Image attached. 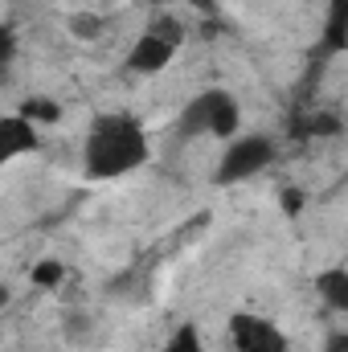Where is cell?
Listing matches in <instances>:
<instances>
[{"label": "cell", "instance_id": "1", "mask_svg": "<svg viewBox=\"0 0 348 352\" xmlns=\"http://www.w3.org/2000/svg\"><path fill=\"white\" fill-rule=\"evenodd\" d=\"M152 156L148 131L135 115L127 111H98L87 123L83 140V173L90 180H119L144 168Z\"/></svg>", "mask_w": 348, "mask_h": 352}, {"label": "cell", "instance_id": "2", "mask_svg": "<svg viewBox=\"0 0 348 352\" xmlns=\"http://www.w3.org/2000/svg\"><path fill=\"white\" fill-rule=\"evenodd\" d=\"M274 156H279V148H274L270 135H262V131L234 135V140H226V148H221V156L213 164V184L217 188H234V184H242L250 176L266 173L274 164Z\"/></svg>", "mask_w": 348, "mask_h": 352}, {"label": "cell", "instance_id": "3", "mask_svg": "<svg viewBox=\"0 0 348 352\" xmlns=\"http://www.w3.org/2000/svg\"><path fill=\"white\" fill-rule=\"evenodd\" d=\"M180 37H184V29L176 25L173 16L152 21V25L131 41V50H127V58H123V70H127V74H140V78H152V74L168 70L173 58H176Z\"/></svg>", "mask_w": 348, "mask_h": 352}, {"label": "cell", "instance_id": "4", "mask_svg": "<svg viewBox=\"0 0 348 352\" xmlns=\"http://www.w3.org/2000/svg\"><path fill=\"white\" fill-rule=\"evenodd\" d=\"M226 332H230V352H291V336L259 311H234Z\"/></svg>", "mask_w": 348, "mask_h": 352}, {"label": "cell", "instance_id": "5", "mask_svg": "<svg viewBox=\"0 0 348 352\" xmlns=\"http://www.w3.org/2000/svg\"><path fill=\"white\" fill-rule=\"evenodd\" d=\"M37 152H41V127H33L17 111H4L0 115V168L21 156H37Z\"/></svg>", "mask_w": 348, "mask_h": 352}, {"label": "cell", "instance_id": "6", "mask_svg": "<svg viewBox=\"0 0 348 352\" xmlns=\"http://www.w3.org/2000/svg\"><path fill=\"white\" fill-rule=\"evenodd\" d=\"M209 135H213V140H234V135H242V102H238L226 87H213Z\"/></svg>", "mask_w": 348, "mask_h": 352}, {"label": "cell", "instance_id": "7", "mask_svg": "<svg viewBox=\"0 0 348 352\" xmlns=\"http://www.w3.org/2000/svg\"><path fill=\"white\" fill-rule=\"evenodd\" d=\"M209 107H213V87L201 90V94H193V98L184 102V111L176 115V140H180V144H193V140L209 135Z\"/></svg>", "mask_w": 348, "mask_h": 352}, {"label": "cell", "instance_id": "8", "mask_svg": "<svg viewBox=\"0 0 348 352\" xmlns=\"http://www.w3.org/2000/svg\"><path fill=\"white\" fill-rule=\"evenodd\" d=\"M316 295L328 303V311H348V270L345 266H328L316 274Z\"/></svg>", "mask_w": 348, "mask_h": 352}, {"label": "cell", "instance_id": "9", "mask_svg": "<svg viewBox=\"0 0 348 352\" xmlns=\"http://www.w3.org/2000/svg\"><path fill=\"white\" fill-rule=\"evenodd\" d=\"M17 115H21V119H29L33 127H54V123H62L66 107H62L58 98H45V94H29V98H21Z\"/></svg>", "mask_w": 348, "mask_h": 352}, {"label": "cell", "instance_id": "10", "mask_svg": "<svg viewBox=\"0 0 348 352\" xmlns=\"http://www.w3.org/2000/svg\"><path fill=\"white\" fill-rule=\"evenodd\" d=\"M66 263L62 258H41V263H33V270H29V283L37 287V291H58L62 283H66Z\"/></svg>", "mask_w": 348, "mask_h": 352}, {"label": "cell", "instance_id": "11", "mask_svg": "<svg viewBox=\"0 0 348 352\" xmlns=\"http://www.w3.org/2000/svg\"><path fill=\"white\" fill-rule=\"evenodd\" d=\"M156 352H205V340H201V328L193 320H184L180 328H173V336L160 344Z\"/></svg>", "mask_w": 348, "mask_h": 352}, {"label": "cell", "instance_id": "12", "mask_svg": "<svg viewBox=\"0 0 348 352\" xmlns=\"http://www.w3.org/2000/svg\"><path fill=\"white\" fill-rule=\"evenodd\" d=\"M102 29H107V16L102 12H74L70 16V37H78V41L102 37Z\"/></svg>", "mask_w": 348, "mask_h": 352}, {"label": "cell", "instance_id": "13", "mask_svg": "<svg viewBox=\"0 0 348 352\" xmlns=\"http://www.w3.org/2000/svg\"><path fill=\"white\" fill-rule=\"evenodd\" d=\"M324 50H328V54H340V50H345V12H340V4H336V0H332V8H328Z\"/></svg>", "mask_w": 348, "mask_h": 352}, {"label": "cell", "instance_id": "14", "mask_svg": "<svg viewBox=\"0 0 348 352\" xmlns=\"http://www.w3.org/2000/svg\"><path fill=\"white\" fill-rule=\"evenodd\" d=\"M21 54V37H17V25L12 21H0V70H8Z\"/></svg>", "mask_w": 348, "mask_h": 352}, {"label": "cell", "instance_id": "15", "mask_svg": "<svg viewBox=\"0 0 348 352\" xmlns=\"http://www.w3.org/2000/svg\"><path fill=\"white\" fill-rule=\"evenodd\" d=\"M152 8H197L201 16H217V0H148Z\"/></svg>", "mask_w": 348, "mask_h": 352}, {"label": "cell", "instance_id": "16", "mask_svg": "<svg viewBox=\"0 0 348 352\" xmlns=\"http://www.w3.org/2000/svg\"><path fill=\"white\" fill-rule=\"evenodd\" d=\"M283 209H287V217H299L303 213V192L299 188H283Z\"/></svg>", "mask_w": 348, "mask_h": 352}, {"label": "cell", "instance_id": "17", "mask_svg": "<svg viewBox=\"0 0 348 352\" xmlns=\"http://www.w3.org/2000/svg\"><path fill=\"white\" fill-rule=\"evenodd\" d=\"M324 352H348V332H332L324 340Z\"/></svg>", "mask_w": 348, "mask_h": 352}]
</instances>
